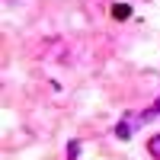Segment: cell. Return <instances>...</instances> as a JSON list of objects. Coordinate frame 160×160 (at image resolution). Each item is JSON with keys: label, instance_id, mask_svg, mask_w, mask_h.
<instances>
[{"label": "cell", "instance_id": "6da1fadb", "mask_svg": "<svg viewBox=\"0 0 160 160\" xmlns=\"http://www.w3.org/2000/svg\"><path fill=\"white\" fill-rule=\"evenodd\" d=\"M131 16V7L128 3H115L112 7V19H128Z\"/></svg>", "mask_w": 160, "mask_h": 160}, {"label": "cell", "instance_id": "7a4b0ae2", "mask_svg": "<svg viewBox=\"0 0 160 160\" xmlns=\"http://www.w3.org/2000/svg\"><path fill=\"white\" fill-rule=\"evenodd\" d=\"M148 151H151V157H154V160H160V135L148 138Z\"/></svg>", "mask_w": 160, "mask_h": 160}, {"label": "cell", "instance_id": "3957f363", "mask_svg": "<svg viewBox=\"0 0 160 160\" xmlns=\"http://www.w3.org/2000/svg\"><path fill=\"white\" fill-rule=\"evenodd\" d=\"M151 115H160V99H157V102L151 106V109H148V112H144V115H141V122H148V118H151Z\"/></svg>", "mask_w": 160, "mask_h": 160}]
</instances>
